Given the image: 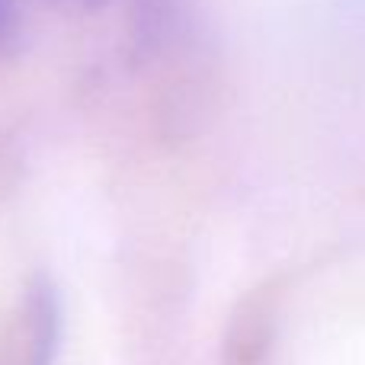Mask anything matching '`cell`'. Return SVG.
<instances>
[{
  "mask_svg": "<svg viewBox=\"0 0 365 365\" xmlns=\"http://www.w3.org/2000/svg\"><path fill=\"white\" fill-rule=\"evenodd\" d=\"M29 356L26 365H55L61 346V304L48 282H36L29 289Z\"/></svg>",
  "mask_w": 365,
  "mask_h": 365,
  "instance_id": "1",
  "label": "cell"
},
{
  "mask_svg": "<svg viewBox=\"0 0 365 365\" xmlns=\"http://www.w3.org/2000/svg\"><path fill=\"white\" fill-rule=\"evenodd\" d=\"M6 26H10V10H6V0H0V38H4Z\"/></svg>",
  "mask_w": 365,
  "mask_h": 365,
  "instance_id": "2",
  "label": "cell"
}]
</instances>
